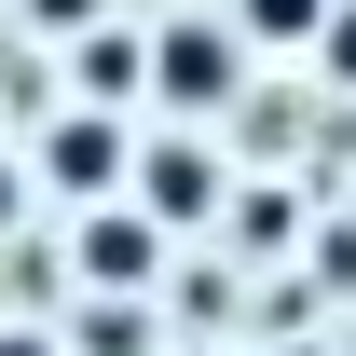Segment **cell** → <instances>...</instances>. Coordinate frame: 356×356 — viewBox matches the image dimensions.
Masks as SVG:
<instances>
[{
  "mask_svg": "<svg viewBox=\"0 0 356 356\" xmlns=\"http://www.w3.org/2000/svg\"><path fill=\"white\" fill-rule=\"evenodd\" d=\"M151 83H165L178 110H220L233 96V28H165V42H151Z\"/></svg>",
  "mask_w": 356,
  "mask_h": 356,
  "instance_id": "obj_1",
  "label": "cell"
},
{
  "mask_svg": "<svg viewBox=\"0 0 356 356\" xmlns=\"http://www.w3.org/2000/svg\"><path fill=\"white\" fill-rule=\"evenodd\" d=\"M137 192H151V220H206V206H220V165H206L192 137H151V151H137Z\"/></svg>",
  "mask_w": 356,
  "mask_h": 356,
  "instance_id": "obj_2",
  "label": "cell"
},
{
  "mask_svg": "<svg viewBox=\"0 0 356 356\" xmlns=\"http://www.w3.org/2000/svg\"><path fill=\"white\" fill-rule=\"evenodd\" d=\"M83 274H96V288H151V274H165V233L124 220V206H96V220H83Z\"/></svg>",
  "mask_w": 356,
  "mask_h": 356,
  "instance_id": "obj_3",
  "label": "cell"
},
{
  "mask_svg": "<svg viewBox=\"0 0 356 356\" xmlns=\"http://www.w3.org/2000/svg\"><path fill=\"white\" fill-rule=\"evenodd\" d=\"M42 165L69 178V192H96V178H124V137H110V124L83 110V124H55V151H42Z\"/></svg>",
  "mask_w": 356,
  "mask_h": 356,
  "instance_id": "obj_4",
  "label": "cell"
},
{
  "mask_svg": "<svg viewBox=\"0 0 356 356\" xmlns=\"http://www.w3.org/2000/svg\"><path fill=\"white\" fill-rule=\"evenodd\" d=\"M233 28H247V42H315L329 0H233Z\"/></svg>",
  "mask_w": 356,
  "mask_h": 356,
  "instance_id": "obj_5",
  "label": "cell"
},
{
  "mask_svg": "<svg viewBox=\"0 0 356 356\" xmlns=\"http://www.w3.org/2000/svg\"><path fill=\"white\" fill-rule=\"evenodd\" d=\"M315 55H329V83H356V0H329V28H315Z\"/></svg>",
  "mask_w": 356,
  "mask_h": 356,
  "instance_id": "obj_6",
  "label": "cell"
},
{
  "mask_svg": "<svg viewBox=\"0 0 356 356\" xmlns=\"http://www.w3.org/2000/svg\"><path fill=\"white\" fill-rule=\"evenodd\" d=\"M28 14H42V28H96V0H28Z\"/></svg>",
  "mask_w": 356,
  "mask_h": 356,
  "instance_id": "obj_7",
  "label": "cell"
},
{
  "mask_svg": "<svg viewBox=\"0 0 356 356\" xmlns=\"http://www.w3.org/2000/svg\"><path fill=\"white\" fill-rule=\"evenodd\" d=\"M0 356H55V343H42V329H0Z\"/></svg>",
  "mask_w": 356,
  "mask_h": 356,
  "instance_id": "obj_8",
  "label": "cell"
},
{
  "mask_svg": "<svg viewBox=\"0 0 356 356\" xmlns=\"http://www.w3.org/2000/svg\"><path fill=\"white\" fill-rule=\"evenodd\" d=\"M14 192H28V178H14V165H0V220H14Z\"/></svg>",
  "mask_w": 356,
  "mask_h": 356,
  "instance_id": "obj_9",
  "label": "cell"
}]
</instances>
